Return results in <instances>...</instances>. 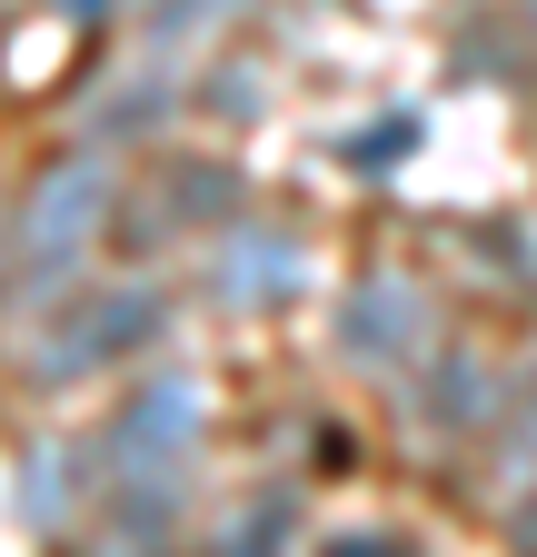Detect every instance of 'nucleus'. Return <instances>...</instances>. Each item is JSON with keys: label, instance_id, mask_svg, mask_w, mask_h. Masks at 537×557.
Instances as JSON below:
<instances>
[{"label": "nucleus", "instance_id": "1", "mask_svg": "<svg viewBox=\"0 0 537 557\" xmlns=\"http://www.w3.org/2000/svg\"><path fill=\"white\" fill-rule=\"evenodd\" d=\"M100 209H110V160H60V170L30 189V230H21V239H30V269H40V278L71 269Z\"/></svg>", "mask_w": 537, "mask_h": 557}, {"label": "nucleus", "instance_id": "2", "mask_svg": "<svg viewBox=\"0 0 537 557\" xmlns=\"http://www.w3.org/2000/svg\"><path fill=\"white\" fill-rule=\"evenodd\" d=\"M129 338H150V299H100L80 329L50 338V369H90V359H120Z\"/></svg>", "mask_w": 537, "mask_h": 557}, {"label": "nucleus", "instance_id": "3", "mask_svg": "<svg viewBox=\"0 0 537 557\" xmlns=\"http://www.w3.org/2000/svg\"><path fill=\"white\" fill-rule=\"evenodd\" d=\"M189 418H199V398H189V379H160L140 408L120 418V458H160V448H179L189 438Z\"/></svg>", "mask_w": 537, "mask_h": 557}, {"label": "nucleus", "instance_id": "4", "mask_svg": "<svg viewBox=\"0 0 537 557\" xmlns=\"http://www.w3.org/2000/svg\"><path fill=\"white\" fill-rule=\"evenodd\" d=\"M339 338L359 348V359H388V348L409 338V299H398V289H369V299H359V319H339Z\"/></svg>", "mask_w": 537, "mask_h": 557}, {"label": "nucleus", "instance_id": "5", "mask_svg": "<svg viewBox=\"0 0 537 557\" xmlns=\"http://www.w3.org/2000/svg\"><path fill=\"white\" fill-rule=\"evenodd\" d=\"M527 537H537V508H527Z\"/></svg>", "mask_w": 537, "mask_h": 557}, {"label": "nucleus", "instance_id": "6", "mask_svg": "<svg viewBox=\"0 0 537 557\" xmlns=\"http://www.w3.org/2000/svg\"><path fill=\"white\" fill-rule=\"evenodd\" d=\"M527 11H537V0H527Z\"/></svg>", "mask_w": 537, "mask_h": 557}]
</instances>
